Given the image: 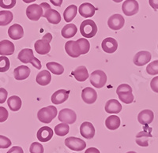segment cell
<instances>
[{
	"mask_svg": "<svg viewBox=\"0 0 158 153\" xmlns=\"http://www.w3.org/2000/svg\"><path fill=\"white\" fill-rule=\"evenodd\" d=\"M58 111L57 108L55 106H48L46 107L41 108L37 113L38 120L41 123L48 124L56 117Z\"/></svg>",
	"mask_w": 158,
	"mask_h": 153,
	"instance_id": "obj_1",
	"label": "cell"
},
{
	"mask_svg": "<svg viewBox=\"0 0 158 153\" xmlns=\"http://www.w3.org/2000/svg\"><path fill=\"white\" fill-rule=\"evenodd\" d=\"M80 33L85 38H93L97 33V26L91 19H87L81 22L80 25Z\"/></svg>",
	"mask_w": 158,
	"mask_h": 153,
	"instance_id": "obj_2",
	"label": "cell"
},
{
	"mask_svg": "<svg viewBox=\"0 0 158 153\" xmlns=\"http://www.w3.org/2000/svg\"><path fill=\"white\" fill-rule=\"evenodd\" d=\"M91 85L97 88H101L107 82V75L102 70H97L94 71L90 75L89 80Z\"/></svg>",
	"mask_w": 158,
	"mask_h": 153,
	"instance_id": "obj_3",
	"label": "cell"
},
{
	"mask_svg": "<svg viewBox=\"0 0 158 153\" xmlns=\"http://www.w3.org/2000/svg\"><path fill=\"white\" fill-rule=\"evenodd\" d=\"M65 145L73 151H82L86 147V144L83 140L77 137H70L65 140Z\"/></svg>",
	"mask_w": 158,
	"mask_h": 153,
	"instance_id": "obj_4",
	"label": "cell"
},
{
	"mask_svg": "<svg viewBox=\"0 0 158 153\" xmlns=\"http://www.w3.org/2000/svg\"><path fill=\"white\" fill-rule=\"evenodd\" d=\"M58 119L60 122L63 123H67V124H73L76 122L77 119V115L76 113L71 109L69 108H64L61 110L59 113Z\"/></svg>",
	"mask_w": 158,
	"mask_h": 153,
	"instance_id": "obj_5",
	"label": "cell"
},
{
	"mask_svg": "<svg viewBox=\"0 0 158 153\" xmlns=\"http://www.w3.org/2000/svg\"><path fill=\"white\" fill-rule=\"evenodd\" d=\"M26 15L29 20L36 22L41 17H43V9L38 4H32V5L29 6L26 9Z\"/></svg>",
	"mask_w": 158,
	"mask_h": 153,
	"instance_id": "obj_6",
	"label": "cell"
},
{
	"mask_svg": "<svg viewBox=\"0 0 158 153\" xmlns=\"http://www.w3.org/2000/svg\"><path fill=\"white\" fill-rule=\"evenodd\" d=\"M139 10V4L137 0H126L122 5V10L127 16H133L136 14Z\"/></svg>",
	"mask_w": 158,
	"mask_h": 153,
	"instance_id": "obj_7",
	"label": "cell"
},
{
	"mask_svg": "<svg viewBox=\"0 0 158 153\" xmlns=\"http://www.w3.org/2000/svg\"><path fill=\"white\" fill-rule=\"evenodd\" d=\"M65 50L70 57L72 58H77L81 55V50L79 47L78 43L74 40H70L65 43Z\"/></svg>",
	"mask_w": 158,
	"mask_h": 153,
	"instance_id": "obj_8",
	"label": "cell"
},
{
	"mask_svg": "<svg viewBox=\"0 0 158 153\" xmlns=\"http://www.w3.org/2000/svg\"><path fill=\"white\" fill-rule=\"evenodd\" d=\"M152 129L145 127L143 131H141L136 135V143L141 147H147L149 146V138L152 137L151 134Z\"/></svg>",
	"mask_w": 158,
	"mask_h": 153,
	"instance_id": "obj_9",
	"label": "cell"
},
{
	"mask_svg": "<svg viewBox=\"0 0 158 153\" xmlns=\"http://www.w3.org/2000/svg\"><path fill=\"white\" fill-rule=\"evenodd\" d=\"M124 24H125V20H124L123 17L121 14H113L109 18L108 21V27L112 30H119L123 27Z\"/></svg>",
	"mask_w": 158,
	"mask_h": 153,
	"instance_id": "obj_10",
	"label": "cell"
},
{
	"mask_svg": "<svg viewBox=\"0 0 158 153\" xmlns=\"http://www.w3.org/2000/svg\"><path fill=\"white\" fill-rule=\"evenodd\" d=\"M152 58L151 53L147 50H142L137 53L134 57V63L138 66H142L146 65L150 62Z\"/></svg>",
	"mask_w": 158,
	"mask_h": 153,
	"instance_id": "obj_11",
	"label": "cell"
},
{
	"mask_svg": "<svg viewBox=\"0 0 158 153\" xmlns=\"http://www.w3.org/2000/svg\"><path fill=\"white\" fill-rule=\"evenodd\" d=\"M81 98L85 103L93 104L97 101V93L94 88L87 87L81 92Z\"/></svg>",
	"mask_w": 158,
	"mask_h": 153,
	"instance_id": "obj_12",
	"label": "cell"
},
{
	"mask_svg": "<svg viewBox=\"0 0 158 153\" xmlns=\"http://www.w3.org/2000/svg\"><path fill=\"white\" fill-rule=\"evenodd\" d=\"M103 50L104 52L108 53V54H112L115 52L118 48V43L116 40H115L112 37H107L102 41L101 43Z\"/></svg>",
	"mask_w": 158,
	"mask_h": 153,
	"instance_id": "obj_13",
	"label": "cell"
},
{
	"mask_svg": "<svg viewBox=\"0 0 158 153\" xmlns=\"http://www.w3.org/2000/svg\"><path fill=\"white\" fill-rule=\"evenodd\" d=\"M96 10H97V8L89 2H84L79 6L78 9L80 15L85 18H92L95 14Z\"/></svg>",
	"mask_w": 158,
	"mask_h": 153,
	"instance_id": "obj_14",
	"label": "cell"
},
{
	"mask_svg": "<svg viewBox=\"0 0 158 153\" xmlns=\"http://www.w3.org/2000/svg\"><path fill=\"white\" fill-rule=\"evenodd\" d=\"M69 94L70 92L69 91L65 90V89H59L55 92L52 95V103H54L56 105L61 104L68 99Z\"/></svg>",
	"mask_w": 158,
	"mask_h": 153,
	"instance_id": "obj_15",
	"label": "cell"
},
{
	"mask_svg": "<svg viewBox=\"0 0 158 153\" xmlns=\"http://www.w3.org/2000/svg\"><path fill=\"white\" fill-rule=\"evenodd\" d=\"M80 133L84 138L92 139L95 136V128L89 122H85L80 126Z\"/></svg>",
	"mask_w": 158,
	"mask_h": 153,
	"instance_id": "obj_16",
	"label": "cell"
},
{
	"mask_svg": "<svg viewBox=\"0 0 158 153\" xmlns=\"http://www.w3.org/2000/svg\"><path fill=\"white\" fill-rule=\"evenodd\" d=\"M53 130L48 126H43L37 131L36 137L40 142H48L53 137Z\"/></svg>",
	"mask_w": 158,
	"mask_h": 153,
	"instance_id": "obj_17",
	"label": "cell"
},
{
	"mask_svg": "<svg viewBox=\"0 0 158 153\" xmlns=\"http://www.w3.org/2000/svg\"><path fill=\"white\" fill-rule=\"evenodd\" d=\"M34 47L36 53H38L39 54H42V55L47 54L51 50L50 43L43 38H42V40H38L35 42Z\"/></svg>",
	"mask_w": 158,
	"mask_h": 153,
	"instance_id": "obj_18",
	"label": "cell"
},
{
	"mask_svg": "<svg viewBox=\"0 0 158 153\" xmlns=\"http://www.w3.org/2000/svg\"><path fill=\"white\" fill-rule=\"evenodd\" d=\"M8 35L12 40H18L22 39L24 36V29L19 24H14L8 29Z\"/></svg>",
	"mask_w": 158,
	"mask_h": 153,
	"instance_id": "obj_19",
	"label": "cell"
},
{
	"mask_svg": "<svg viewBox=\"0 0 158 153\" xmlns=\"http://www.w3.org/2000/svg\"><path fill=\"white\" fill-rule=\"evenodd\" d=\"M15 44L10 40H3L0 41V55H11L15 53Z\"/></svg>",
	"mask_w": 158,
	"mask_h": 153,
	"instance_id": "obj_20",
	"label": "cell"
},
{
	"mask_svg": "<svg viewBox=\"0 0 158 153\" xmlns=\"http://www.w3.org/2000/svg\"><path fill=\"white\" fill-rule=\"evenodd\" d=\"M154 119V114L151 110H143L138 114V120L139 123L142 125H149L150 124Z\"/></svg>",
	"mask_w": 158,
	"mask_h": 153,
	"instance_id": "obj_21",
	"label": "cell"
},
{
	"mask_svg": "<svg viewBox=\"0 0 158 153\" xmlns=\"http://www.w3.org/2000/svg\"><path fill=\"white\" fill-rule=\"evenodd\" d=\"M31 70L27 66H20L15 69L14 70V75L15 78L18 81H22L29 78L30 75Z\"/></svg>",
	"mask_w": 158,
	"mask_h": 153,
	"instance_id": "obj_22",
	"label": "cell"
},
{
	"mask_svg": "<svg viewBox=\"0 0 158 153\" xmlns=\"http://www.w3.org/2000/svg\"><path fill=\"white\" fill-rule=\"evenodd\" d=\"M43 17H44L47 19L49 23L53 24V25H58L59 22H61V15H60V14L57 10L52 9V8L48 10L44 14Z\"/></svg>",
	"mask_w": 158,
	"mask_h": 153,
	"instance_id": "obj_23",
	"label": "cell"
},
{
	"mask_svg": "<svg viewBox=\"0 0 158 153\" xmlns=\"http://www.w3.org/2000/svg\"><path fill=\"white\" fill-rule=\"evenodd\" d=\"M105 111L108 114H118L122 111V105L116 99H109L105 104Z\"/></svg>",
	"mask_w": 158,
	"mask_h": 153,
	"instance_id": "obj_24",
	"label": "cell"
},
{
	"mask_svg": "<svg viewBox=\"0 0 158 153\" xmlns=\"http://www.w3.org/2000/svg\"><path fill=\"white\" fill-rule=\"evenodd\" d=\"M72 74L74 76L75 79L77 80L79 82H83V81H86L88 79V78L89 77V75L88 70L85 66H80L77 67V68L74 70Z\"/></svg>",
	"mask_w": 158,
	"mask_h": 153,
	"instance_id": "obj_25",
	"label": "cell"
},
{
	"mask_svg": "<svg viewBox=\"0 0 158 153\" xmlns=\"http://www.w3.org/2000/svg\"><path fill=\"white\" fill-rule=\"evenodd\" d=\"M51 81H52V75L48 70H41L36 75V81L41 86H46L49 85Z\"/></svg>",
	"mask_w": 158,
	"mask_h": 153,
	"instance_id": "obj_26",
	"label": "cell"
},
{
	"mask_svg": "<svg viewBox=\"0 0 158 153\" xmlns=\"http://www.w3.org/2000/svg\"><path fill=\"white\" fill-rule=\"evenodd\" d=\"M34 58L33 50L30 48H24L19 52L18 58L22 63H30Z\"/></svg>",
	"mask_w": 158,
	"mask_h": 153,
	"instance_id": "obj_27",
	"label": "cell"
},
{
	"mask_svg": "<svg viewBox=\"0 0 158 153\" xmlns=\"http://www.w3.org/2000/svg\"><path fill=\"white\" fill-rule=\"evenodd\" d=\"M77 32V28L74 24H68L65 25L63 28L61 32V34L63 38L66 39H70V38L74 37Z\"/></svg>",
	"mask_w": 158,
	"mask_h": 153,
	"instance_id": "obj_28",
	"label": "cell"
},
{
	"mask_svg": "<svg viewBox=\"0 0 158 153\" xmlns=\"http://www.w3.org/2000/svg\"><path fill=\"white\" fill-rule=\"evenodd\" d=\"M7 104L12 111H18L22 106V101L18 95H12L7 99Z\"/></svg>",
	"mask_w": 158,
	"mask_h": 153,
	"instance_id": "obj_29",
	"label": "cell"
},
{
	"mask_svg": "<svg viewBox=\"0 0 158 153\" xmlns=\"http://www.w3.org/2000/svg\"><path fill=\"white\" fill-rule=\"evenodd\" d=\"M78 9L77 6L75 5H70L66 8L63 13V18L66 22H70L77 15V13Z\"/></svg>",
	"mask_w": 158,
	"mask_h": 153,
	"instance_id": "obj_30",
	"label": "cell"
},
{
	"mask_svg": "<svg viewBox=\"0 0 158 153\" xmlns=\"http://www.w3.org/2000/svg\"><path fill=\"white\" fill-rule=\"evenodd\" d=\"M120 119L117 115H111L105 120V126L110 130H115L120 126Z\"/></svg>",
	"mask_w": 158,
	"mask_h": 153,
	"instance_id": "obj_31",
	"label": "cell"
},
{
	"mask_svg": "<svg viewBox=\"0 0 158 153\" xmlns=\"http://www.w3.org/2000/svg\"><path fill=\"white\" fill-rule=\"evenodd\" d=\"M13 13L10 10L0 11V26H6L13 21Z\"/></svg>",
	"mask_w": 158,
	"mask_h": 153,
	"instance_id": "obj_32",
	"label": "cell"
},
{
	"mask_svg": "<svg viewBox=\"0 0 158 153\" xmlns=\"http://www.w3.org/2000/svg\"><path fill=\"white\" fill-rule=\"evenodd\" d=\"M48 70L52 74H56V75H61L64 72V68L63 66L59 63L56 62H50L46 64Z\"/></svg>",
	"mask_w": 158,
	"mask_h": 153,
	"instance_id": "obj_33",
	"label": "cell"
},
{
	"mask_svg": "<svg viewBox=\"0 0 158 153\" xmlns=\"http://www.w3.org/2000/svg\"><path fill=\"white\" fill-rule=\"evenodd\" d=\"M70 131V127L67 123H60L55 127V133L56 135L64 137Z\"/></svg>",
	"mask_w": 158,
	"mask_h": 153,
	"instance_id": "obj_34",
	"label": "cell"
},
{
	"mask_svg": "<svg viewBox=\"0 0 158 153\" xmlns=\"http://www.w3.org/2000/svg\"><path fill=\"white\" fill-rule=\"evenodd\" d=\"M118 96V99L122 101L123 103H126V104H130L134 101L135 99V96H134L132 92H123V93L117 94Z\"/></svg>",
	"mask_w": 158,
	"mask_h": 153,
	"instance_id": "obj_35",
	"label": "cell"
},
{
	"mask_svg": "<svg viewBox=\"0 0 158 153\" xmlns=\"http://www.w3.org/2000/svg\"><path fill=\"white\" fill-rule=\"evenodd\" d=\"M77 42L78 43L79 47L81 48V54H87L90 49V44L88 40H86L85 38H80L77 40Z\"/></svg>",
	"mask_w": 158,
	"mask_h": 153,
	"instance_id": "obj_36",
	"label": "cell"
},
{
	"mask_svg": "<svg viewBox=\"0 0 158 153\" xmlns=\"http://www.w3.org/2000/svg\"><path fill=\"white\" fill-rule=\"evenodd\" d=\"M10 66V62L7 57L4 55L0 56V72H6Z\"/></svg>",
	"mask_w": 158,
	"mask_h": 153,
	"instance_id": "obj_37",
	"label": "cell"
},
{
	"mask_svg": "<svg viewBox=\"0 0 158 153\" xmlns=\"http://www.w3.org/2000/svg\"><path fill=\"white\" fill-rule=\"evenodd\" d=\"M146 72L149 75H157L158 74V60L149 63V65L146 67Z\"/></svg>",
	"mask_w": 158,
	"mask_h": 153,
	"instance_id": "obj_38",
	"label": "cell"
},
{
	"mask_svg": "<svg viewBox=\"0 0 158 153\" xmlns=\"http://www.w3.org/2000/svg\"><path fill=\"white\" fill-rule=\"evenodd\" d=\"M16 5V0H0V7L10 10L15 7Z\"/></svg>",
	"mask_w": 158,
	"mask_h": 153,
	"instance_id": "obj_39",
	"label": "cell"
},
{
	"mask_svg": "<svg viewBox=\"0 0 158 153\" xmlns=\"http://www.w3.org/2000/svg\"><path fill=\"white\" fill-rule=\"evenodd\" d=\"M30 153H44V147L40 143L33 142L29 148Z\"/></svg>",
	"mask_w": 158,
	"mask_h": 153,
	"instance_id": "obj_40",
	"label": "cell"
},
{
	"mask_svg": "<svg viewBox=\"0 0 158 153\" xmlns=\"http://www.w3.org/2000/svg\"><path fill=\"white\" fill-rule=\"evenodd\" d=\"M11 145V141L5 136L0 135V148H7Z\"/></svg>",
	"mask_w": 158,
	"mask_h": 153,
	"instance_id": "obj_41",
	"label": "cell"
},
{
	"mask_svg": "<svg viewBox=\"0 0 158 153\" xmlns=\"http://www.w3.org/2000/svg\"><path fill=\"white\" fill-rule=\"evenodd\" d=\"M132 92V88L127 84H122L118 85L116 89V93H123V92Z\"/></svg>",
	"mask_w": 158,
	"mask_h": 153,
	"instance_id": "obj_42",
	"label": "cell"
},
{
	"mask_svg": "<svg viewBox=\"0 0 158 153\" xmlns=\"http://www.w3.org/2000/svg\"><path fill=\"white\" fill-rule=\"evenodd\" d=\"M8 116V111L3 107H0V123H4L5 121L7 120Z\"/></svg>",
	"mask_w": 158,
	"mask_h": 153,
	"instance_id": "obj_43",
	"label": "cell"
},
{
	"mask_svg": "<svg viewBox=\"0 0 158 153\" xmlns=\"http://www.w3.org/2000/svg\"><path fill=\"white\" fill-rule=\"evenodd\" d=\"M150 87L153 92L158 93V76L152 79L150 82Z\"/></svg>",
	"mask_w": 158,
	"mask_h": 153,
	"instance_id": "obj_44",
	"label": "cell"
},
{
	"mask_svg": "<svg viewBox=\"0 0 158 153\" xmlns=\"http://www.w3.org/2000/svg\"><path fill=\"white\" fill-rule=\"evenodd\" d=\"M8 92L5 88H0V103H3L7 99Z\"/></svg>",
	"mask_w": 158,
	"mask_h": 153,
	"instance_id": "obj_45",
	"label": "cell"
},
{
	"mask_svg": "<svg viewBox=\"0 0 158 153\" xmlns=\"http://www.w3.org/2000/svg\"><path fill=\"white\" fill-rule=\"evenodd\" d=\"M30 63L32 64V66H33L35 67V68L37 69V70H40V69H41V66H42L41 62H40V61L38 58H36V57H34V58H33V59L31 61Z\"/></svg>",
	"mask_w": 158,
	"mask_h": 153,
	"instance_id": "obj_46",
	"label": "cell"
},
{
	"mask_svg": "<svg viewBox=\"0 0 158 153\" xmlns=\"http://www.w3.org/2000/svg\"><path fill=\"white\" fill-rule=\"evenodd\" d=\"M6 153H24V151L19 146H14Z\"/></svg>",
	"mask_w": 158,
	"mask_h": 153,
	"instance_id": "obj_47",
	"label": "cell"
},
{
	"mask_svg": "<svg viewBox=\"0 0 158 153\" xmlns=\"http://www.w3.org/2000/svg\"><path fill=\"white\" fill-rule=\"evenodd\" d=\"M149 3L153 10H158V0H149Z\"/></svg>",
	"mask_w": 158,
	"mask_h": 153,
	"instance_id": "obj_48",
	"label": "cell"
},
{
	"mask_svg": "<svg viewBox=\"0 0 158 153\" xmlns=\"http://www.w3.org/2000/svg\"><path fill=\"white\" fill-rule=\"evenodd\" d=\"M40 6L42 7V9H43L44 14V13L46 12L48 10L50 9V8H52V7H51V6L49 5L48 3H47V2H42V3L40 4Z\"/></svg>",
	"mask_w": 158,
	"mask_h": 153,
	"instance_id": "obj_49",
	"label": "cell"
},
{
	"mask_svg": "<svg viewBox=\"0 0 158 153\" xmlns=\"http://www.w3.org/2000/svg\"><path fill=\"white\" fill-rule=\"evenodd\" d=\"M50 2L55 6H61V5L63 4V0H50Z\"/></svg>",
	"mask_w": 158,
	"mask_h": 153,
	"instance_id": "obj_50",
	"label": "cell"
},
{
	"mask_svg": "<svg viewBox=\"0 0 158 153\" xmlns=\"http://www.w3.org/2000/svg\"><path fill=\"white\" fill-rule=\"evenodd\" d=\"M85 153H101L97 148H89L85 150Z\"/></svg>",
	"mask_w": 158,
	"mask_h": 153,
	"instance_id": "obj_51",
	"label": "cell"
},
{
	"mask_svg": "<svg viewBox=\"0 0 158 153\" xmlns=\"http://www.w3.org/2000/svg\"><path fill=\"white\" fill-rule=\"evenodd\" d=\"M43 39L48 40L49 43H51V41H52V35L51 34V33H46V34H45L44 36H43Z\"/></svg>",
	"mask_w": 158,
	"mask_h": 153,
	"instance_id": "obj_52",
	"label": "cell"
},
{
	"mask_svg": "<svg viewBox=\"0 0 158 153\" xmlns=\"http://www.w3.org/2000/svg\"><path fill=\"white\" fill-rule=\"evenodd\" d=\"M24 2H25V3H31V2H35L36 0H22Z\"/></svg>",
	"mask_w": 158,
	"mask_h": 153,
	"instance_id": "obj_53",
	"label": "cell"
},
{
	"mask_svg": "<svg viewBox=\"0 0 158 153\" xmlns=\"http://www.w3.org/2000/svg\"><path fill=\"white\" fill-rule=\"evenodd\" d=\"M113 1H114V2H118H118H122L123 0H113Z\"/></svg>",
	"mask_w": 158,
	"mask_h": 153,
	"instance_id": "obj_54",
	"label": "cell"
},
{
	"mask_svg": "<svg viewBox=\"0 0 158 153\" xmlns=\"http://www.w3.org/2000/svg\"><path fill=\"white\" fill-rule=\"evenodd\" d=\"M127 153H137V152H135V151H128V152Z\"/></svg>",
	"mask_w": 158,
	"mask_h": 153,
	"instance_id": "obj_55",
	"label": "cell"
}]
</instances>
